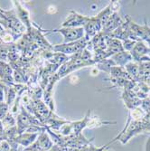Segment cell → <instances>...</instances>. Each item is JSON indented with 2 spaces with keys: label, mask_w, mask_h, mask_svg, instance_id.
<instances>
[{
  "label": "cell",
  "mask_w": 150,
  "mask_h": 151,
  "mask_svg": "<svg viewBox=\"0 0 150 151\" xmlns=\"http://www.w3.org/2000/svg\"><path fill=\"white\" fill-rule=\"evenodd\" d=\"M58 32L62 33L64 35L65 42H70V41H72L74 39L76 40L81 35V29H69V30L62 29V30H58Z\"/></svg>",
  "instance_id": "6da1fadb"
},
{
  "label": "cell",
  "mask_w": 150,
  "mask_h": 151,
  "mask_svg": "<svg viewBox=\"0 0 150 151\" xmlns=\"http://www.w3.org/2000/svg\"><path fill=\"white\" fill-rule=\"evenodd\" d=\"M4 97H5V87L0 84V102H2L4 101Z\"/></svg>",
  "instance_id": "7a4b0ae2"
}]
</instances>
